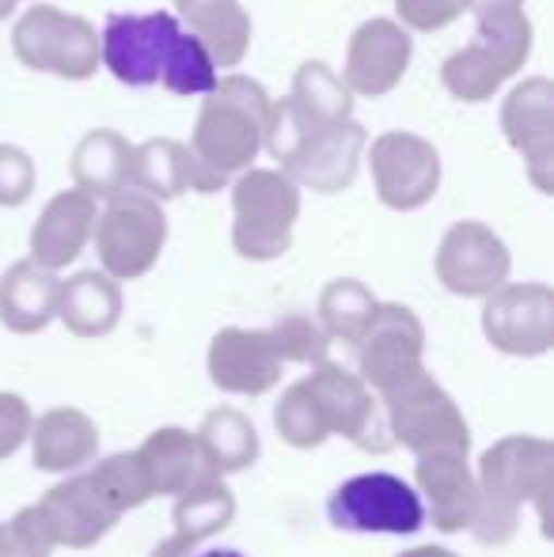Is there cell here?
<instances>
[{
    "label": "cell",
    "mask_w": 554,
    "mask_h": 557,
    "mask_svg": "<svg viewBox=\"0 0 554 557\" xmlns=\"http://www.w3.org/2000/svg\"><path fill=\"white\" fill-rule=\"evenodd\" d=\"M270 91L244 73H224L209 96H201V111L190 133V190L217 194L232 186V178L255 168L267 145Z\"/></svg>",
    "instance_id": "6da1fadb"
},
{
    "label": "cell",
    "mask_w": 554,
    "mask_h": 557,
    "mask_svg": "<svg viewBox=\"0 0 554 557\" xmlns=\"http://www.w3.org/2000/svg\"><path fill=\"white\" fill-rule=\"evenodd\" d=\"M475 520L471 535L482 546H505L517 539L520 512L535 505L540 520L547 523V500L554 490V444L547 436L513 433L490 444L475 470Z\"/></svg>",
    "instance_id": "7a4b0ae2"
},
{
    "label": "cell",
    "mask_w": 554,
    "mask_h": 557,
    "mask_svg": "<svg viewBox=\"0 0 554 557\" xmlns=\"http://www.w3.org/2000/svg\"><path fill=\"white\" fill-rule=\"evenodd\" d=\"M304 190L278 168H247L232 178V247L247 262H278L293 250Z\"/></svg>",
    "instance_id": "3957f363"
},
{
    "label": "cell",
    "mask_w": 554,
    "mask_h": 557,
    "mask_svg": "<svg viewBox=\"0 0 554 557\" xmlns=\"http://www.w3.org/2000/svg\"><path fill=\"white\" fill-rule=\"evenodd\" d=\"M377 403L384 410L392 444L407 447L415 459L429 451H471V425H467L464 410L433 380L429 368H421L403 383H395L392 391L377 395Z\"/></svg>",
    "instance_id": "277c9868"
},
{
    "label": "cell",
    "mask_w": 554,
    "mask_h": 557,
    "mask_svg": "<svg viewBox=\"0 0 554 557\" xmlns=\"http://www.w3.org/2000/svg\"><path fill=\"white\" fill-rule=\"evenodd\" d=\"M12 53L30 73L84 84L99 73V30L84 15L38 0L12 23Z\"/></svg>",
    "instance_id": "5b68a950"
},
{
    "label": "cell",
    "mask_w": 554,
    "mask_h": 557,
    "mask_svg": "<svg viewBox=\"0 0 554 557\" xmlns=\"http://www.w3.org/2000/svg\"><path fill=\"white\" fill-rule=\"evenodd\" d=\"M91 247L99 255V270L107 277L140 281L156 270L168 247V213L160 201L145 198L140 190H122L107 198L103 213L96 216Z\"/></svg>",
    "instance_id": "8992f818"
},
{
    "label": "cell",
    "mask_w": 554,
    "mask_h": 557,
    "mask_svg": "<svg viewBox=\"0 0 554 557\" xmlns=\"http://www.w3.org/2000/svg\"><path fill=\"white\" fill-rule=\"evenodd\" d=\"M327 516L338 531H357V535H415L426 528L418 490L387 470L342 482L327 500Z\"/></svg>",
    "instance_id": "52a82bcc"
},
{
    "label": "cell",
    "mask_w": 554,
    "mask_h": 557,
    "mask_svg": "<svg viewBox=\"0 0 554 557\" xmlns=\"http://www.w3.org/2000/svg\"><path fill=\"white\" fill-rule=\"evenodd\" d=\"M365 160L372 171V186L377 198L392 213H418L441 190V152L433 140L410 129H387L369 140Z\"/></svg>",
    "instance_id": "ba28073f"
},
{
    "label": "cell",
    "mask_w": 554,
    "mask_h": 557,
    "mask_svg": "<svg viewBox=\"0 0 554 557\" xmlns=\"http://www.w3.org/2000/svg\"><path fill=\"white\" fill-rule=\"evenodd\" d=\"M178 30L175 12H111L99 35V69L126 88H152Z\"/></svg>",
    "instance_id": "9c48e42d"
},
{
    "label": "cell",
    "mask_w": 554,
    "mask_h": 557,
    "mask_svg": "<svg viewBox=\"0 0 554 557\" xmlns=\"http://www.w3.org/2000/svg\"><path fill=\"white\" fill-rule=\"evenodd\" d=\"M479 323L505 357H547L554 349V288L543 281H505L482 300Z\"/></svg>",
    "instance_id": "30bf717a"
},
{
    "label": "cell",
    "mask_w": 554,
    "mask_h": 557,
    "mask_svg": "<svg viewBox=\"0 0 554 557\" xmlns=\"http://www.w3.org/2000/svg\"><path fill=\"white\" fill-rule=\"evenodd\" d=\"M433 273L444 293L464 300H487L513 273V255L505 239L482 221H456L444 232L433 255Z\"/></svg>",
    "instance_id": "8fae6325"
},
{
    "label": "cell",
    "mask_w": 554,
    "mask_h": 557,
    "mask_svg": "<svg viewBox=\"0 0 554 557\" xmlns=\"http://www.w3.org/2000/svg\"><path fill=\"white\" fill-rule=\"evenodd\" d=\"M354 349L361 383L372 395H384L426 368V326L407 304H380Z\"/></svg>",
    "instance_id": "7c38bea8"
},
{
    "label": "cell",
    "mask_w": 554,
    "mask_h": 557,
    "mask_svg": "<svg viewBox=\"0 0 554 557\" xmlns=\"http://www.w3.org/2000/svg\"><path fill=\"white\" fill-rule=\"evenodd\" d=\"M410 61H415L410 30L387 15H372L349 35L346 65L338 76L354 99H384L403 84Z\"/></svg>",
    "instance_id": "4fadbf2b"
},
{
    "label": "cell",
    "mask_w": 554,
    "mask_h": 557,
    "mask_svg": "<svg viewBox=\"0 0 554 557\" xmlns=\"http://www.w3.org/2000/svg\"><path fill=\"white\" fill-rule=\"evenodd\" d=\"M365 148H369V133L357 117H346L338 125L304 137L285 160L278 163V171H285L300 190L316 194H342L354 186L357 171H361Z\"/></svg>",
    "instance_id": "5bb4252c"
},
{
    "label": "cell",
    "mask_w": 554,
    "mask_h": 557,
    "mask_svg": "<svg viewBox=\"0 0 554 557\" xmlns=\"http://www.w3.org/2000/svg\"><path fill=\"white\" fill-rule=\"evenodd\" d=\"M502 133L540 194H554V84L547 76H528L505 96Z\"/></svg>",
    "instance_id": "9a60e30c"
},
{
    "label": "cell",
    "mask_w": 554,
    "mask_h": 557,
    "mask_svg": "<svg viewBox=\"0 0 554 557\" xmlns=\"http://www.w3.org/2000/svg\"><path fill=\"white\" fill-rule=\"evenodd\" d=\"M209 383L224 395L259 398L281 383V364L270 331H247V326H224L213 334L206 352Z\"/></svg>",
    "instance_id": "2e32d148"
},
{
    "label": "cell",
    "mask_w": 554,
    "mask_h": 557,
    "mask_svg": "<svg viewBox=\"0 0 554 557\" xmlns=\"http://www.w3.org/2000/svg\"><path fill=\"white\" fill-rule=\"evenodd\" d=\"M35 505L42 512V520L50 523L53 543L65 546V550H91L119 523V516L111 512L103 493L91 482L88 467L76 470V474H65L58 485H50Z\"/></svg>",
    "instance_id": "e0dca14e"
},
{
    "label": "cell",
    "mask_w": 554,
    "mask_h": 557,
    "mask_svg": "<svg viewBox=\"0 0 554 557\" xmlns=\"http://www.w3.org/2000/svg\"><path fill=\"white\" fill-rule=\"evenodd\" d=\"M311 398L319 403V413L327 421V433L342 436V441L357 444V447H380L377 444V429H380V403L369 387L361 383L357 372H346L334 360L316 364L308 375Z\"/></svg>",
    "instance_id": "ac0fdd59"
},
{
    "label": "cell",
    "mask_w": 554,
    "mask_h": 557,
    "mask_svg": "<svg viewBox=\"0 0 554 557\" xmlns=\"http://www.w3.org/2000/svg\"><path fill=\"white\" fill-rule=\"evenodd\" d=\"M415 490L426 508V520L441 535L471 531L475 520V470L464 451H429L415 462Z\"/></svg>",
    "instance_id": "d6986e66"
},
{
    "label": "cell",
    "mask_w": 554,
    "mask_h": 557,
    "mask_svg": "<svg viewBox=\"0 0 554 557\" xmlns=\"http://www.w3.org/2000/svg\"><path fill=\"white\" fill-rule=\"evenodd\" d=\"M99 201L88 198L84 190H61L42 206L35 227H30V262L42 270L61 273L88 250L91 232H96Z\"/></svg>",
    "instance_id": "ffe728a7"
},
{
    "label": "cell",
    "mask_w": 554,
    "mask_h": 557,
    "mask_svg": "<svg viewBox=\"0 0 554 557\" xmlns=\"http://www.w3.org/2000/svg\"><path fill=\"white\" fill-rule=\"evenodd\" d=\"M30 462L42 474H76L99 459V425L76 406H53L30 421Z\"/></svg>",
    "instance_id": "44dd1931"
},
{
    "label": "cell",
    "mask_w": 554,
    "mask_h": 557,
    "mask_svg": "<svg viewBox=\"0 0 554 557\" xmlns=\"http://www.w3.org/2000/svg\"><path fill=\"white\" fill-rule=\"evenodd\" d=\"M175 20L206 46V53L221 73L244 65L255 30L244 0H175Z\"/></svg>",
    "instance_id": "7402d4cb"
},
{
    "label": "cell",
    "mask_w": 554,
    "mask_h": 557,
    "mask_svg": "<svg viewBox=\"0 0 554 557\" xmlns=\"http://www.w3.org/2000/svg\"><path fill=\"white\" fill-rule=\"evenodd\" d=\"M137 459L145 467L148 485H152V497H178V493L217 478L201 455L198 436L178 425H163L148 433L145 444L137 447Z\"/></svg>",
    "instance_id": "603a6c76"
},
{
    "label": "cell",
    "mask_w": 554,
    "mask_h": 557,
    "mask_svg": "<svg viewBox=\"0 0 554 557\" xmlns=\"http://www.w3.org/2000/svg\"><path fill=\"white\" fill-rule=\"evenodd\" d=\"M61 326L81 342L107 337L122 323V285L107 277L103 270H81L58 285V311Z\"/></svg>",
    "instance_id": "cb8c5ba5"
},
{
    "label": "cell",
    "mask_w": 554,
    "mask_h": 557,
    "mask_svg": "<svg viewBox=\"0 0 554 557\" xmlns=\"http://www.w3.org/2000/svg\"><path fill=\"white\" fill-rule=\"evenodd\" d=\"M58 285L61 277L42 270L30 258L12 262L0 273V323L12 334H42L58 311Z\"/></svg>",
    "instance_id": "d4e9b609"
},
{
    "label": "cell",
    "mask_w": 554,
    "mask_h": 557,
    "mask_svg": "<svg viewBox=\"0 0 554 557\" xmlns=\"http://www.w3.org/2000/svg\"><path fill=\"white\" fill-rule=\"evenodd\" d=\"M130 168H134V145L119 129H88L69 156L73 186L96 201L130 190Z\"/></svg>",
    "instance_id": "484cf974"
},
{
    "label": "cell",
    "mask_w": 554,
    "mask_h": 557,
    "mask_svg": "<svg viewBox=\"0 0 554 557\" xmlns=\"http://www.w3.org/2000/svg\"><path fill=\"white\" fill-rule=\"evenodd\" d=\"M194 436H198L201 455H206V462L213 467L217 478L244 474L262 455L259 429H255L251 418L239 413L236 406H217V410H209Z\"/></svg>",
    "instance_id": "4316f807"
},
{
    "label": "cell",
    "mask_w": 554,
    "mask_h": 557,
    "mask_svg": "<svg viewBox=\"0 0 554 557\" xmlns=\"http://www.w3.org/2000/svg\"><path fill=\"white\" fill-rule=\"evenodd\" d=\"M130 190H140L152 201H175L190 190V152L183 140L152 137L134 145V168H130Z\"/></svg>",
    "instance_id": "83f0119b"
},
{
    "label": "cell",
    "mask_w": 554,
    "mask_h": 557,
    "mask_svg": "<svg viewBox=\"0 0 554 557\" xmlns=\"http://www.w3.org/2000/svg\"><path fill=\"white\" fill-rule=\"evenodd\" d=\"M236 520V493L224 485V478H209V482L194 485V490L178 493L175 508H171V523L175 535L190 539V543H206V539L221 535Z\"/></svg>",
    "instance_id": "f1b7e54d"
},
{
    "label": "cell",
    "mask_w": 554,
    "mask_h": 557,
    "mask_svg": "<svg viewBox=\"0 0 554 557\" xmlns=\"http://www.w3.org/2000/svg\"><path fill=\"white\" fill-rule=\"evenodd\" d=\"M380 300L365 281L357 277H334L331 285L319 293V315L316 323L323 326V334L331 342L357 345L365 334V326L372 323Z\"/></svg>",
    "instance_id": "f546056e"
},
{
    "label": "cell",
    "mask_w": 554,
    "mask_h": 557,
    "mask_svg": "<svg viewBox=\"0 0 554 557\" xmlns=\"http://www.w3.org/2000/svg\"><path fill=\"white\" fill-rule=\"evenodd\" d=\"M441 81H444V88H448V96L459 99V103H487V99H494L497 91L505 88V81H513V76L505 73L502 61L490 58L479 42H467L464 50L444 58Z\"/></svg>",
    "instance_id": "4dcf8cb0"
},
{
    "label": "cell",
    "mask_w": 554,
    "mask_h": 557,
    "mask_svg": "<svg viewBox=\"0 0 554 557\" xmlns=\"http://www.w3.org/2000/svg\"><path fill=\"white\" fill-rule=\"evenodd\" d=\"M88 474L119 520L152 500V485H148L137 451H114V455H107V459L88 462Z\"/></svg>",
    "instance_id": "1f68e13d"
},
{
    "label": "cell",
    "mask_w": 554,
    "mask_h": 557,
    "mask_svg": "<svg viewBox=\"0 0 554 557\" xmlns=\"http://www.w3.org/2000/svg\"><path fill=\"white\" fill-rule=\"evenodd\" d=\"M178 27H183V23H178ZM221 76L224 73L213 65L206 46H201L190 30H178L175 42H171L168 65H163V73H160V88H168L171 96H183V99H201L217 88Z\"/></svg>",
    "instance_id": "d6a6232c"
},
{
    "label": "cell",
    "mask_w": 554,
    "mask_h": 557,
    "mask_svg": "<svg viewBox=\"0 0 554 557\" xmlns=\"http://www.w3.org/2000/svg\"><path fill=\"white\" fill-rule=\"evenodd\" d=\"M274 429L281 441L288 447H296V451H311V447H323L331 441L323 413H319V403L311 398L304 380L288 383V387L281 391V398L274 406Z\"/></svg>",
    "instance_id": "836d02e7"
},
{
    "label": "cell",
    "mask_w": 554,
    "mask_h": 557,
    "mask_svg": "<svg viewBox=\"0 0 554 557\" xmlns=\"http://www.w3.org/2000/svg\"><path fill=\"white\" fill-rule=\"evenodd\" d=\"M270 342H274L281 364H323L331 360V337L323 334V326L311 315H300V311H288L281 315L274 326H270Z\"/></svg>",
    "instance_id": "e575fe53"
},
{
    "label": "cell",
    "mask_w": 554,
    "mask_h": 557,
    "mask_svg": "<svg viewBox=\"0 0 554 557\" xmlns=\"http://www.w3.org/2000/svg\"><path fill=\"white\" fill-rule=\"evenodd\" d=\"M58 550L50 523L42 520L38 505H27L0 523V557H50Z\"/></svg>",
    "instance_id": "d590c367"
},
{
    "label": "cell",
    "mask_w": 554,
    "mask_h": 557,
    "mask_svg": "<svg viewBox=\"0 0 554 557\" xmlns=\"http://www.w3.org/2000/svg\"><path fill=\"white\" fill-rule=\"evenodd\" d=\"M475 8V0H395V23L410 35H433L452 27Z\"/></svg>",
    "instance_id": "8d00e7d4"
},
{
    "label": "cell",
    "mask_w": 554,
    "mask_h": 557,
    "mask_svg": "<svg viewBox=\"0 0 554 557\" xmlns=\"http://www.w3.org/2000/svg\"><path fill=\"white\" fill-rule=\"evenodd\" d=\"M38 168L20 145H0V209H20L30 201Z\"/></svg>",
    "instance_id": "74e56055"
},
{
    "label": "cell",
    "mask_w": 554,
    "mask_h": 557,
    "mask_svg": "<svg viewBox=\"0 0 554 557\" xmlns=\"http://www.w3.org/2000/svg\"><path fill=\"white\" fill-rule=\"evenodd\" d=\"M30 421H35V413H30L27 398L15 391H0V462L12 459L27 444Z\"/></svg>",
    "instance_id": "f35d334b"
},
{
    "label": "cell",
    "mask_w": 554,
    "mask_h": 557,
    "mask_svg": "<svg viewBox=\"0 0 554 557\" xmlns=\"http://www.w3.org/2000/svg\"><path fill=\"white\" fill-rule=\"evenodd\" d=\"M194 550H198V543H190V539H183V535H175V531H171L163 543L152 546V554H148V557H194Z\"/></svg>",
    "instance_id": "ab89813d"
},
{
    "label": "cell",
    "mask_w": 554,
    "mask_h": 557,
    "mask_svg": "<svg viewBox=\"0 0 554 557\" xmlns=\"http://www.w3.org/2000/svg\"><path fill=\"white\" fill-rule=\"evenodd\" d=\"M395 557H459L456 550H448V546H415V550H403V554H395Z\"/></svg>",
    "instance_id": "60d3db41"
},
{
    "label": "cell",
    "mask_w": 554,
    "mask_h": 557,
    "mask_svg": "<svg viewBox=\"0 0 554 557\" xmlns=\"http://www.w3.org/2000/svg\"><path fill=\"white\" fill-rule=\"evenodd\" d=\"M12 12H15V4H12V0H0V23H4Z\"/></svg>",
    "instance_id": "b9f144b4"
},
{
    "label": "cell",
    "mask_w": 554,
    "mask_h": 557,
    "mask_svg": "<svg viewBox=\"0 0 554 557\" xmlns=\"http://www.w3.org/2000/svg\"><path fill=\"white\" fill-rule=\"evenodd\" d=\"M12 4L20 8V4H38V0H12Z\"/></svg>",
    "instance_id": "7bdbcfd3"
}]
</instances>
